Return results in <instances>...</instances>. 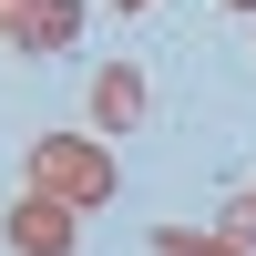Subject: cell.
<instances>
[{
	"mask_svg": "<svg viewBox=\"0 0 256 256\" xmlns=\"http://www.w3.org/2000/svg\"><path fill=\"white\" fill-rule=\"evenodd\" d=\"M31 195L92 216V205L113 195V154H102V134H41V144H31Z\"/></svg>",
	"mask_w": 256,
	"mask_h": 256,
	"instance_id": "6da1fadb",
	"label": "cell"
},
{
	"mask_svg": "<svg viewBox=\"0 0 256 256\" xmlns=\"http://www.w3.org/2000/svg\"><path fill=\"white\" fill-rule=\"evenodd\" d=\"M72 236H82V216L52 205V195H20L10 216H0V246L10 256H72Z\"/></svg>",
	"mask_w": 256,
	"mask_h": 256,
	"instance_id": "7a4b0ae2",
	"label": "cell"
},
{
	"mask_svg": "<svg viewBox=\"0 0 256 256\" xmlns=\"http://www.w3.org/2000/svg\"><path fill=\"white\" fill-rule=\"evenodd\" d=\"M144 113H154L144 72H134V62H102V72H92V123H102V134H134Z\"/></svg>",
	"mask_w": 256,
	"mask_h": 256,
	"instance_id": "3957f363",
	"label": "cell"
},
{
	"mask_svg": "<svg viewBox=\"0 0 256 256\" xmlns=\"http://www.w3.org/2000/svg\"><path fill=\"white\" fill-rule=\"evenodd\" d=\"M72 41H82V0H31L20 52H72Z\"/></svg>",
	"mask_w": 256,
	"mask_h": 256,
	"instance_id": "277c9868",
	"label": "cell"
},
{
	"mask_svg": "<svg viewBox=\"0 0 256 256\" xmlns=\"http://www.w3.org/2000/svg\"><path fill=\"white\" fill-rule=\"evenodd\" d=\"M20 20H31V0H0V41H20Z\"/></svg>",
	"mask_w": 256,
	"mask_h": 256,
	"instance_id": "5b68a950",
	"label": "cell"
},
{
	"mask_svg": "<svg viewBox=\"0 0 256 256\" xmlns=\"http://www.w3.org/2000/svg\"><path fill=\"white\" fill-rule=\"evenodd\" d=\"M113 10H154V0H113Z\"/></svg>",
	"mask_w": 256,
	"mask_h": 256,
	"instance_id": "8992f818",
	"label": "cell"
},
{
	"mask_svg": "<svg viewBox=\"0 0 256 256\" xmlns=\"http://www.w3.org/2000/svg\"><path fill=\"white\" fill-rule=\"evenodd\" d=\"M226 10H246V20H256V0H226Z\"/></svg>",
	"mask_w": 256,
	"mask_h": 256,
	"instance_id": "52a82bcc",
	"label": "cell"
}]
</instances>
